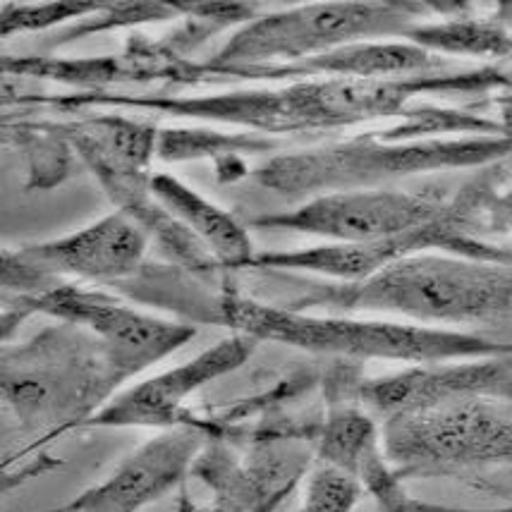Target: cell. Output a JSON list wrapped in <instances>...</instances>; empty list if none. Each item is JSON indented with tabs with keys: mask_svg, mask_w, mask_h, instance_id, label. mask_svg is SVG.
Returning a JSON list of instances; mask_svg holds the SVG:
<instances>
[{
	"mask_svg": "<svg viewBox=\"0 0 512 512\" xmlns=\"http://www.w3.org/2000/svg\"><path fill=\"white\" fill-rule=\"evenodd\" d=\"M402 39L436 56H512V32L496 20V15L419 22Z\"/></svg>",
	"mask_w": 512,
	"mask_h": 512,
	"instance_id": "obj_17",
	"label": "cell"
},
{
	"mask_svg": "<svg viewBox=\"0 0 512 512\" xmlns=\"http://www.w3.org/2000/svg\"><path fill=\"white\" fill-rule=\"evenodd\" d=\"M512 151V134L400 142L395 134H367L352 142L283 154L254 170V180L288 201L369 190L429 170L491 166Z\"/></svg>",
	"mask_w": 512,
	"mask_h": 512,
	"instance_id": "obj_5",
	"label": "cell"
},
{
	"mask_svg": "<svg viewBox=\"0 0 512 512\" xmlns=\"http://www.w3.org/2000/svg\"><path fill=\"white\" fill-rule=\"evenodd\" d=\"M314 467V438L261 443L245 462L206 446L192 474L213 493L209 512H276Z\"/></svg>",
	"mask_w": 512,
	"mask_h": 512,
	"instance_id": "obj_13",
	"label": "cell"
},
{
	"mask_svg": "<svg viewBox=\"0 0 512 512\" xmlns=\"http://www.w3.org/2000/svg\"><path fill=\"white\" fill-rule=\"evenodd\" d=\"M103 3H5L0 12V32L3 39L22 32H44V29L56 27L60 22L72 20V17L96 15Z\"/></svg>",
	"mask_w": 512,
	"mask_h": 512,
	"instance_id": "obj_19",
	"label": "cell"
},
{
	"mask_svg": "<svg viewBox=\"0 0 512 512\" xmlns=\"http://www.w3.org/2000/svg\"><path fill=\"white\" fill-rule=\"evenodd\" d=\"M209 446V426L185 424L142 443L101 484L53 512H142L192 474L194 462Z\"/></svg>",
	"mask_w": 512,
	"mask_h": 512,
	"instance_id": "obj_14",
	"label": "cell"
},
{
	"mask_svg": "<svg viewBox=\"0 0 512 512\" xmlns=\"http://www.w3.org/2000/svg\"><path fill=\"white\" fill-rule=\"evenodd\" d=\"M259 340L245 333H233L206 347L197 357L170 367L161 374L134 383L123 393H115L87 426L96 429H175L185 424H201L187 414V400L216 379L233 374L254 355Z\"/></svg>",
	"mask_w": 512,
	"mask_h": 512,
	"instance_id": "obj_12",
	"label": "cell"
},
{
	"mask_svg": "<svg viewBox=\"0 0 512 512\" xmlns=\"http://www.w3.org/2000/svg\"><path fill=\"white\" fill-rule=\"evenodd\" d=\"M175 512H204L197 505V501H194V498H192L187 481L178 489V501H175Z\"/></svg>",
	"mask_w": 512,
	"mask_h": 512,
	"instance_id": "obj_22",
	"label": "cell"
},
{
	"mask_svg": "<svg viewBox=\"0 0 512 512\" xmlns=\"http://www.w3.org/2000/svg\"><path fill=\"white\" fill-rule=\"evenodd\" d=\"M233 283V280H230ZM225 283L213 290L180 268H142L115 292L144 304L180 314L182 321L216 323L233 333L252 335L304 352L352 362L393 359L412 367L512 355V345L491 331L434 328L393 319H355V316L295 312L280 304L245 295Z\"/></svg>",
	"mask_w": 512,
	"mask_h": 512,
	"instance_id": "obj_1",
	"label": "cell"
},
{
	"mask_svg": "<svg viewBox=\"0 0 512 512\" xmlns=\"http://www.w3.org/2000/svg\"><path fill=\"white\" fill-rule=\"evenodd\" d=\"M125 383L87 328L56 321L24 343H3V436L39 448L89 419Z\"/></svg>",
	"mask_w": 512,
	"mask_h": 512,
	"instance_id": "obj_4",
	"label": "cell"
},
{
	"mask_svg": "<svg viewBox=\"0 0 512 512\" xmlns=\"http://www.w3.org/2000/svg\"><path fill=\"white\" fill-rule=\"evenodd\" d=\"M498 22H503L505 27L512 32V3H505V5H498V15H496Z\"/></svg>",
	"mask_w": 512,
	"mask_h": 512,
	"instance_id": "obj_23",
	"label": "cell"
},
{
	"mask_svg": "<svg viewBox=\"0 0 512 512\" xmlns=\"http://www.w3.org/2000/svg\"><path fill=\"white\" fill-rule=\"evenodd\" d=\"M498 82V72H434V75L359 79V77H312L297 79L278 89H237L225 94L201 96H130L113 91H75L46 99L60 111L89 106L139 108L182 118L211 120V123L247 127L252 132L292 134L323 132L340 127L395 118L417 94L441 89L489 87Z\"/></svg>",
	"mask_w": 512,
	"mask_h": 512,
	"instance_id": "obj_2",
	"label": "cell"
},
{
	"mask_svg": "<svg viewBox=\"0 0 512 512\" xmlns=\"http://www.w3.org/2000/svg\"><path fill=\"white\" fill-rule=\"evenodd\" d=\"M151 192L197 240L209 249L213 259L228 273L247 271L254 261V245L249 230L233 213L201 197L190 185L170 173L151 175Z\"/></svg>",
	"mask_w": 512,
	"mask_h": 512,
	"instance_id": "obj_16",
	"label": "cell"
},
{
	"mask_svg": "<svg viewBox=\"0 0 512 512\" xmlns=\"http://www.w3.org/2000/svg\"><path fill=\"white\" fill-rule=\"evenodd\" d=\"M182 15L175 3H103V8L96 15L84 17L75 27L65 29L63 36L56 44H70L79 36L96 34L101 29L120 27V24H137V22H158V20H173Z\"/></svg>",
	"mask_w": 512,
	"mask_h": 512,
	"instance_id": "obj_20",
	"label": "cell"
},
{
	"mask_svg": "<svg viewBox=\"0 0 512 512\" xmlns=\"http://www.w3.org/2000/svg\"><path fill=\"white\" fill-rule=\"evenodd\" d=\"M400 512H512L510 505H501V508H453V505H436V503H422V501H407L402 505Z\"/></svg>",
	"mask_w": 512,
	"mask_h": 512,
	"instance_id": "obj_21",
	"label": "cell"
},
{
	"mask_svg": "<svg viewBox=\"0 0 512 512\" xmlns=\"http://www.w3.org/2000/svg\"><path fill=\"white\" fill-rule=\"evenodd\" d=\"M29 316L87 328L108 352L123 383L175 355L197 335L194 323L146 314L123 297L82 283H63L32 297H5L3 343L10 340L12 326H20Z\"/></svg>",
	"mask_w": 512,
	"mask_h": 512,
	"instance_id": "obj_8",
	"label": "cell"
},
{
	"mask_svg": "<svg viewBox=\"0 0 512 512\" xmlns=\"http://www.w3.org/2000/svg\"><path fill=\"white\" fill-rule=\"evenodd\" d=\"M367 496L357 479L340 469L314 462L309 469L304 498L297 512H355V508Z\"/></svg>",
	"mask_w": 512,
	"mask_h": 512,
	"instance_id": "obj_18",
	"label": "cell"
},
{
	"mask_svg": "<svg viewBox=\"0 0 512 512\" xmlns=\"http://www.w3.org/2000/svg\"><path fill=\"white\" fill-rule=\"evenodd\" d=\"M359 398L381 422L412 407L453 398L512 405V355L402 369L398 374L364 381Z\"/></svg>",
	"mask_w": 512,
	"mask_h": 512,
	"instance_id": "obj_15",
	"label": "cell"
},
{
	"mask_svg": "<svg viewBox=\"0 0 512 512\" xmlns=\"http://www.w3.org/2000/svg\"><path fill=\"white\" fill-rule=\"evenodd\" d=\"M426 3H312L261 15L247 22L213 53L211 60L187 63L178 84H194L199 75L223 70L292 65L338 48L405 36L422 22Z\"/></svg>",
	"mask_w": 512,
	"mask_h": 512,
	"instance_id": "obj_6",
	"label": "cell"
},
{
	"mask_svg": "<svg viewBox=\"0 0 512 512\" xmlns=\"http://www.w3.org/2000/svg\"><path fill=\"white\" fill-rule=\"evenodd\" d=\"M350 359H343L326 379V412L314 431V462L335 467L362 484L383 512H400L410 501L400 474L383 448V429L376 414L359 398L362 379H347Z\"/></svg>",
	"mask_w": 512,
	"mask_h": 512,
	"instance_id": "obj_11",
	"label": "cell"
},
{
	"mask_svg": "<svg viewBox=\"0 0 512 512\" xmlns=\"http://www.w3.org/2000/svg\"><path fill=\"white\" fill-rule=\"evenodd\" d=\"M280 307L314 314H386L434 328L512 321V264L426 252L395 261L359 283L312 280Z\"/></svg>",
	"mask_w": 512,
	"mask_h": 512,
	"instance_id": "obj_3",
	"label": "cell"
},
{
	"mask_svg": "<svg viewBox=\"0 0 512 512\" xmlns=\"http://www.w3.org/2000/svg\"><path fill=\"white\" fill-rule=\"evenodd\" d=\"M450 194L436 190H395L369 187L321 194L295 209L268 213L252 221L254 228L290 230L326 240L328 245H364L390 240L436 221Z\"/></svg>",
	"mask_w": 512,
	"mask_h": 512,
	"instance_id": "obj_10",
	"label": "cell"
},
{
	"mask_svg": "<svg viewBox=\"0 0 512 512\" xmlns=\"http://www.w3.org/2000/svg\"><path fill=\"white\" fill-rule=\"evenodd\" d=\"M383 448L400 479L512 465V410L479 398L438 400L383 419Z\"/></svg>",
	"mask_w": 512,
	"mask_h": 512,
	"instance_id": "obj_7",
	"label": "cell"
},
{
	"mask_svg": "<svg viewBox=\"0 0 512 512\" xmlns=\"http://www.w3.org/2000/svg\"><path fill=\"white\" fill-rule=\"evenodd\" d=\"M151 237L125 213L115 211L87 228L56 240L3 249L0 276L5 295L32 297L63 283L118 288L144 268Z\"/></svg>",
	"mask_w": 512,
	"mask_h": 512,
	"instance_id": "obj_9",
	"label": "cell"
}]
</instances>
